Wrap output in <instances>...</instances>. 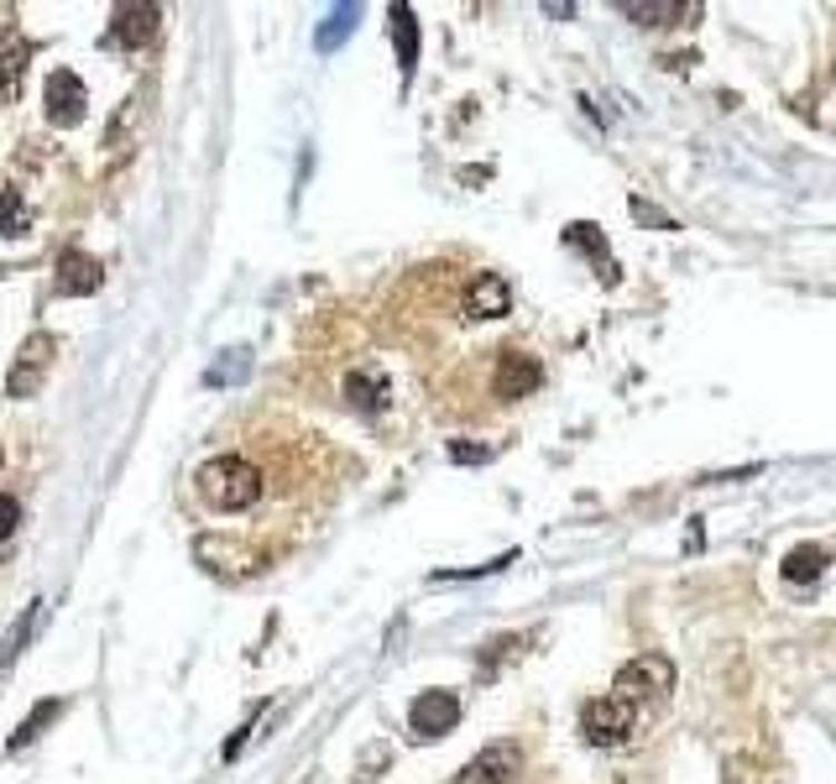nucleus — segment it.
<instances>
[{
    "mask_svg": "<svg viewBox=\"0 0 836 784\" xmlns=\"http://www.w3.org/2000/svg\"><path fill=\"white\" fill-rule=\"evenodd\" d=\"M199 497L220 512L252 508L256 497H262V471L252 461H240V455H220V461H209L199 471Z\"/></svg>",
    "mask_w": 836,
    "mask_h": 784,
    "instance_id": "f257e3e1",
    "label": "nucleus"
},
{
    "mask_svg": "<svg viewBox=\"0 0 836 784\" xmlns=\"http://www.w3.org/2000/svg\"><path fill=\"white\" fill-rule=\"evenodd\" d=\"M581 733H586V743H601V748L622 743V737L632 733V700H622V696L591 700L581 712Z\"/></svg>",
    "mask_w": 836,
    "mask_h": 784,
    "instance_id": "f03ea898",
    "label": "nucleus"
},
{
    "mask_svg": "<svg viewBox=\"0 0 836 784\" xmlns=\"http://www.w3.org/2000/svg\"><path fill=\"white\" fill-rule=\"evenodd\" d=\"M461 722V700L450 696V690H424V696L413 700V712H409V727L419 743H429V737H444L450 727Z\"/></svg>",
    "mask_w": 836,
    "mask_h": 784,
    "instance_id": "7ed1b4c3",
    "label": "nucleus"
},
{
    "mask_svg": "<svg viewBox=\"0 0 836 784\" xmlns=\"http://www.w3.org/2000/svg\"><path fill=\"white\" fill-rule=\"evenodd\" d=\"M669 680H675V669H669L665 654H643V659H632V665H622V675H617V696L622 700H638V696H665Z\"/></svg>",
    "mask_w": 836,
    "mask_h": 784,
    "instance_id": "20e7f679",
    "label": "nucleus"
},
{
    "mask_svg": "<svg viewBox=\"0 0 836 784\" xmlns=\"http://www.w3.org/2000/svg\"><path fill=\"white\" fill-rule=\"evenodd\" d=\"M518 768H523L518 743H492V748H481L476 758L465 764L461 784H512V780H518Z\"/></svg>",
    "mask_w": 836,
    "mask_h": 784,
    "instance_id": "39448f33",
    "label": "nucleus"
},
{
    "mask_svg": "<svg viewBox=\"0 0 836 784\" xmlns=\"http://www.w3.org/2000/svg\"><path fill=\"white\" fill-rule=\"evenodd\" d=\"M465 308V320H502L512 308V288H508V277L502 273H476L471 277V288H465L461 298Z\"/></svg>",
    "mask_w": 836,
    "mask_h": 784,
    "instance_id": "423d86ee",
    "label": "nucleus"
},
{
    "mask_svg": "<svg viewBox=\"0 0 836 784\" xmlns=\"http://www.w3.org/2000/svg\"><path fill=\"white\" fill-rule=\"evenodd\" d=\"M48 120L52 126H73V120L85 116V105H89V95H85V79L79 74H69V69H58V74H48Z\"/></svg>",
    "mask_w": 836,
    "mask_h": 784,
    "instance_id": "0eeeda50",
    "label": "nucleus"
},
{
    "mask_svg": "<svg viewBox=\"0 0 836 784\" xmlns=\"http://www.w3.org/2000/svg\"><path fill=\"white\" fill-rule=\"evenodd\" d=\"M539 382H544L539 361L523 356V351H502V361H496V392L502 398H529V392H539Z\"/></svg>",
    "mask_w": 836,
    "mask_h": 784,
    "instance_id": "6e6552de",
    "label": "nucleus"
},
{
    "mask_svg": "<svg viewBox=\"0 0 836 784\" xmlns=\"http://www.w3.org/2000/svg\"><path fill=\"white\" fill-rule=\"evenodd\" d=\"M48 356H52L48 335H32V341L21 345V361L11 366V376H6L11 398H27V392H37V382H42V372H48Z\"/></svg>",
    "mask_w": 836,
    "mask_h": 784,
    "instance_id": "1a4fd4ad",
    "label": "nucleus"
},
{
    "mask_svg": "<svg viewBox=\"0 0 836 784\" xmlns=\"http://www.w3.org/2000/svg\"><path fill=\"white\" fill-rule=\"evenodd\" d=\"M387 376L376 372V366H361V372H351L345 376V403L351 409H361V413H382L387 409Z\"/></svg>",
    "mask_w": 836,
    "mask_h": 784,
    "instance_id": "9d476101",
    "label": "nucleus"
},
{
    "mask_svg": "<svg viewBox=\"0 0 836 784\" xmlns=\"http://www.w3.org/2000/svg\"><path fill=\"white\" fill-rule=\"evenodd\" d=\"M157 6H120L116 11V27H110V37H116L120 48H141V42H153L157 32Z\"/></svg>",
    "mask_w": 836,
    "mask_h": 784,
    "instance_id": "9b49d317",
    "label": "nucleus"
},
{
    "mask_svg": "<svg viewBox=\"0 0 836 784\" xmlns=\"http://www.w3.org/2000/svg\"><path fill=\"white\" fill-rule=\"evenodd\" d=\"M100 288V262L85 252H63L58 262V293H95Z\"/></svg>",
    "mask_w": 836,
    "mask_h": 784,
    "instance_id": "f8f14e48",
    "label": "nucleus"
},
{
    "mask_svg": "<svg viewBox=\"0 0 836 784\" xmlns=\"http://www.w3.org/2000/svg\"><path fill=\"white\" fill-rule=\"evenodd\" d=\"M820 570H826V549H820V545L789 549V560H785V580H789V586H810V580H820Z\"/></svg>",
    "mask_w": 836,
    "mask_h": 784,
    "instance_id": "ddd939ff",
    "label": "nucleus"
},
{
    "mask_svg": "<svg viewBox=\"0 0 836 784\" xmlns=\"http://www.w3.org/2000/svg\"><path fill=\"white\" fill-rule=\"evenodd\" d=\"M393 37H397V63L403 74L419 69V21H413L409 6H393Z\"/></svg>",
    "mask_w": 836,
    "mask_h": 784,
    "instance_id": "4468645a",
    "label": "nucleus"
},
{
    "mask_svg": "<svg viewBox=\"0 0 836 784\" xmlns=\"http://www.w3.org/2000/svg\"><path fill=\"white\" fill-rule=\"evenodd\" d=\"M356 21H361V6H335V11L325 17V27H319V37H314V42H319V52L341 48L345 37L356 32Z\"/></svg>",
    "mask_w": 836,
    "mask_h": 784,
    "instance_id": "2eb2a0df",
    "label": "nucleus"
},
{
    "mask_svg": "<svg viewBox=\"0 0 836 784\" xmlns=\"http://www.w3.org/2000/svg\"><path fill=\"white\" fill-rule=\"evenodd\" d=\"M32 220H27V205H21L17 188H0V236H27Z\"/></svg>",
    "mask_w": 836,
    "mask_h": 784,
    "instance_id": "dca6fc26",
    "label": "nucleus"
},
{
    "mask_svg": "<svg viewBox=\"0 0 836 784\" xmlns=\"http://www.w3.org/2000/svg\"><path fill=\"white\" fill-rule=\"evenodd\" d=\"M21 69H27V42H11V52L0 58V95H6V100H17Z\"/></svg>",
    "mask_w": 836,
    "mask_h": 784,
    "instance_id": "f3484780",
    "label": "nucleus"
},
{
    "mask_svg": "<svg viewBox=\"0 0 836 784\" xmlns=\"http://www.w3.org/2000/svg\"><path fill=\"white\" fill-rule=\"evenodd\" d=\"M52 716H58V700H42V706H37V712L17 727V733H11V748H27V743H32V737L42 733V727H48Z\"/></svg>",
    "mask_w": 836,
    "mask_h": 784,
    "instance_id": "a211bd4d",
    "label": "nucleus"
},
{
    "mask_svg": "<svg viewBox=\"0 0 836 784\" xmlns=\"http://www.w3.org/2000/svg\"><path fill=\"white\" fill-rule=\"evenodd\" d=\"M622 17L643 21V27H665V21L680 17V6H622Z\"/></svg>",
    "mask_w": 836,
    "mask_h": 784,
    "instance_id": "6ab92c4d",
    "label": "nucleus"
},
{
    "mask_svg": "<svg viewBox=\"0 0 836 784\" xmlns=\"http://www.w3.org/2000/svg\"><path fill=\"white\" fill-rule=\"evenodd\" d=\"M240 372H246V351H225L220 366H209V382L220 388V382H236Z\"/></svg>",
    "mask_w": 836,
    "mask_h": 784,
    "instance_id": "aec40b11",
    "label": "nucleus"
},
{
    "mask_svg": "<svg viewBox=\"0 0 836 784\" xmlns=\"http://www.w3.org/2000/svg\"><path fill=\"white\" fill-rule=\"evenodd\" d=\"M564 241H570V246H586L591 256H607V241L591 236V225H570V231H564Z\"/></svg>",
    "mask_w": 836,
    "mask_h": 784,
    "instance_id": "412c9836",
    "label": "nucleus"
},
{
    "mask_svg": "<svg viewBox=\"0 0 836 784\" xmlns=\"http://www.w3.org/2000/svg\"><path fill=\"white\" fill-rule=\"evenodd\" d=\"M17 523H21V502L0 492V539H11V533H17Z\"/></svg>",
    "mask_w": 836,
    "mask_h": 784,
    "instance_id": "4be33fe9",
    "label": "nucleus"
},
{
    "mask_svg": "<svg viewBox=\"0 0 836 784\" xmlns=\"http://www.w3.org/2000/svg\"><path fill=\"white\" fill-rule=\"evenodd\" d=\"M450 455H455V461H486L492 450H486V444H450Z\"/></svg>",
    "mask_w": 836,
    "mask_h": 784,
    "instance_id": "5701e85b",
    "label": "nucleus"
}]
</instances>
